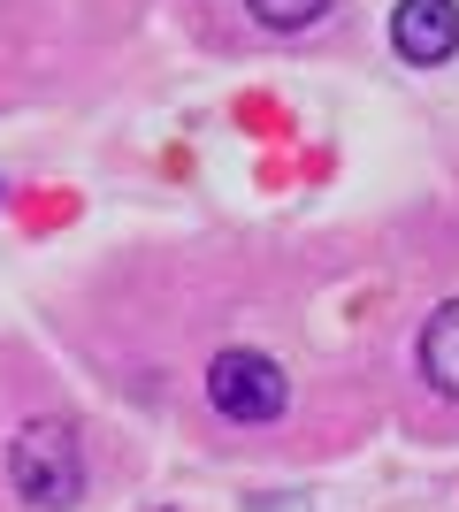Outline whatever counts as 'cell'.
<instances>
[{
  "mask_svg": "<svg viewBox=\"0 0 459 512\" xmlns=\"http://www.w3.org/2000/svg\"><path fill=\"white\" fill-rule=\"evenodd\" d=\"M421 375H429L444 398H459V299H444L437 314H429V329H421Z\"/></svg>",
  "mask_w": 459,
  "mask_h": 512,
  "instance_id": "4",
  "label": "cell"
},
{
  "mask_svg": "<svg viewBox=\"0 0 459 512\" xmlns=\"http://www.w3.org/2000/svg\"><path fill=\"white\" fill-rule=\"evenodd\" d=\"M8 474H16L23 505H46V512L77 505V490H85V467H77V444H69L62 421H31L23 428L16 451H8Z\"/></svg>",
  "mask_w": 459,
  "mask_h": 512,
  "instance_id": "2",
  "label": "cell"
},
{
  "mask_svg": "<svg viewBox=\"0 0 459 512\" xmlns=\"http://www.w3.org/2000/svg\"><path fill=\"white\" fill-rule=\"evenodd\" d=\"M391 46L406 54V62H421V69L452 62L459 54V0H398Z\"/></svg>",
  "mask_w": 459,
  "mask_h": 512,
  "instance_id": "3",
  "label": "cell"
},
{
  "mask_svg": "<svg viewBox=\"0 0 459 512\" xmlns=\"http://www.w3.org/2000/svg\"><path fill=\"white\" fill-rule=\"evenodd\" d=\"M207 398H215L222 421H238V428H276L291 413V375L268 352H222L207 367Z\"/></svg>",
  "mask_w": 459,
  "mask_h": 512,
  "instance_id": "1",
  "label": "cell"
},
{
  "mask_svg": "<svg viewBox=\"0 0 459 512\" xmlns=\"http://www.w3.org/2000/svg\"><path fill=\"white\" fill-rule=\"evenodd\" d=\"M245 16L268 23V31H306V23L329 16V0H245Z\"/></svg>",
  "mask_w": 459,
  "mask_h": 512,
  "instance_id": "5",
  "label": "cell"
}]
</instances>
